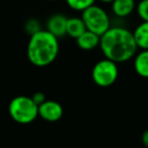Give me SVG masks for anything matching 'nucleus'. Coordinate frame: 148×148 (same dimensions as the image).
Wrapping results in <instances>:
<instances>
[{
    "instance_id": "nucleus-17",
    "label": "nucleus",
    "mask_w": 148,
    "mask_h": 148,
    "mask_svg": "<svg viewBox=\"0 0 148 148\" xmlns=\"http://www.w3.org/2000/svg\"><path fill=\"white\" fill-rule=\"evenodd\" d=\"M141 140H142V143L143 145L145 146L146 148H148V130L143 132L142 134V137H141Z\"/></svg>"
},
{
    "instance_id": "nucleus-9",
    "label": "nucleus",
    "mask_w": 148,
    "mask_h": 148,
    "mask_svg": "<svg viewBox=\"0 0 148 148\" xmlns=\"http://www.w3.org/2000/svg\"><path fill=\"white\" fill-rule=\"evenodd\" d=\"M101 37L92 32L85 31L79 38L76 39V44L78 48L83 51H91L95 48L99 47Z\"/></svg>"
},
{
    "instance_id": "nucleus-6",
    "label": "nucleus",
    "mask_w": 148,
    "mask_h": 148,
    "mask_svg": "<svg viewBox=\"0 0 148 148\" xmlns=\"http://www.w3.org/2000/svg\"><path fill=\"white\" fill-rule=\"evenodd\" d=\"M63 107L58 101L47 99L39 106V116L47 122H57L63 116Z\"/></svg>"
},
{
    "instance_id": "nucleus-19",
    "label": "nucleus",
    "mask_w": 148,
    "mask_h": 148,
    "mask_svg": "<svg viewBox=\"0 0 148 148\" xmlns=\"http://www.w3.org/2000/svg\"><path fill=\"white\" fill-rule=\"evenodd\" d=\"M47 1H57V0H47Z\"/></svg>"
},
{
    "instance_id": "nucleus-2",
    "label": "nucleus",
    "mask_w": 148,
    "mask_h": 148,
    "mask_svg": "<svg viewBox=\"0 0 148 148\" xmlns=\"http://www.w3.org/2000/svg\"><path fill=\"white\" fill-rule=\"evenodd\" d=\"M59 50V39L47 29H41L29 37L27 57L36 67H46L55 61Z\"/></svg>"
},
{
    "instance_id": "nucleus-15",
    "label": "nucleus",
    "mask_w": 148,
    "mask_h": 148,
    "mask_svg": "<svg viewBox=\"0 0 148 148\" xmlns=\"http://www.w3.org/2000/svg\"><path fill=\"white\" fill-rule=\"evenodd\" d=\"M25 31L27 32V34L29 35V37L42 29L41 27H40V23H38V21H36V19H34V18L29 19V21L25 23Z\"/></svg>"
},
{
    "instance_id": "nucleus-11",
    "label": "nucleus",
    "mask_w": 148,
    "mask_h": 148,
    "mask_svg": "<svg viewBox=\"0 0 148 148\" xmlns=\"http://www.w3.org/2000/svg\"><path fill=\"white\" fill-rule=\"evenodd\" d=\"M134 69L140 77L148 78V50H141L135 55Z\"/></svg>"
},
{
    "instance_id": "nucleus-16",
    "label": "nucleus",
    "mask_w": 148,
    "mask_h": 148,
    "mask_svg": "<svg viewBox=\"0 0 148 148\" xmlns=\"http://www.w3.org/2000/svg\"><path fill=\"white\" fill-rule=\"evenodd\" d=\"M32 99H33V101H35L36 105L39 107V106H41L42 103H44L46 101H47V99H46V95H44L42 91H38V92L34 93V95L32 97Z\"/></svg>"
},
{
    "instance_id": "nucleus-13",
    "label": "nucleus",
    "mask_w": 148,
    "mask_h": 148,
    "mask_svg": "<svg viewBox=\"0 0 148 148\" xmlns=\"http://www.w3.org/2000/svg\"><path fill=\"white\" fill-rule=\"evenodd\" d=\"M65 1L71 9L82 12L83 10L95 4L97 0H65Z\"/></svg>"
},
{
    "instance_id": "nucleus-8",
    "label": "nucleus",
    "mask_w": 148,
    "mask_h": 148,
    "mask_svg": "<svg viewBox=\"0 0 148 148\" xmlns=\"http://www.w3.org/2000/svg\"><path fill=\"white\" fill-rule=\"evenodd\" d=\"M112 4V11L117 17H127L136 10L135 0H114Z\"/></svg>"
},
{
    "instance_id": "nucleus-12",
    "label": "nucleus",
    "mask_w": 148,
    "mask_h": 148,
    "mask_svg": "<svg viewBox=\"0 0 148 148\" xmlns=\"http://www.w3.org/2000/svg\"><path fill=\"white\" fill-rule=\"evenodd\" d=\"M138 49L148 50V21H142L133 32Z\"/></svg>"
},
{
    "instance_id": "nucleus-3",
    "label": "nucleus",
    "mask_w": 148,
    "mask_h": 148,
    "mask_svg": "<svg viewBox=\"0 0 148 148\" xmlns=\"http://www.w3.org/2000/svg\"><path fill=\"white\" fill-rule=\"evenodd\" d=\"M8 113L14 122L21 125H27L39 117V107L31 97L18 95L10 101Z\"/></svg>"
},
{
    "instance_id": "nucleus-10",
    "label": "nucleus",
    "mask_w": 148,
    "mask_h": 148,
    "mask_svg": "<svg viewBox=\"0 0 148 148\" xmlns=\"http://www.w3.org/2000/svg\"><path fill=\"white\" fill-rule=\"evenodd\" d=\"M86 29L84 23L81 17H68L66 25V36L76 40Z\"/></svg>"
},
{
    "instance_id": "nucleus-7",
    "label": "nucleus",
    "mask_w": 148,
    "mask_h": 148,
    "mask_svg": "<svg viewBox=\"0 0 148 148\" xmlns=\"http://www.w3.org/2000/svg\"><path fill=\"white\" fill-rule=\"evenodd\" d=\"M67 19L62 13H55L51 15L47 21V31L54 35L55 37L62 38L66 36V25H67Z\"/></svg>"
},
{
    "instance_id": "nucleus-5",
    "label": "nucleus",
    "mask_w": 148,
    "mask_h": 148,
    "mask_svg": "<svg viewBox=\"0 0 148 148\" xmlns=\"http://www.w3.org/2000/svg\"><path fill=\"white\" fill-rule=\"evenodd\" d=\"M119 76L118 63L110 59H101L93 65L91 70L92 81L99 87H109L117 81Z\"/></svg>"
},
{
    "instance_id": "nucleus-4",
    "label": "nucleus",
    "mask_w": 148,
    "mask_h": 148,
    "mask_svg": "<svg viewBox=\"0 0 148 148\" xmlns=\"http://www.w3.org/2000/svg\"><path fill=\"white\" fill-rule=\"evenodd\" d=\"M81 18L84 23L86 29L103 36L111 27V19L108 12L99 5H91L81 12Z\"/></svg>"
},
{
    "instance_id": "nucleus-14",
    "label": "nucleus",
    "mask_w": 148,
    "mask_h": 148,
    "mask_svg": "<svg viewBox=\"0 0 148 148\" xmlns=\"http://www.w3.org/2000/svg\"><path fill=\"white\" fill-rule=\"evenodd\" d=\"M136 11L142 21H148V0H140L136 5Z\"/></svg>"
},
{
    "instance_id": "nucleus-18",
    "label": "nucleus",
    "mask_w": 148,
    "mask_h": 148,
    "mask_svg": "<svg viewBox=\"0 0 148 148\" xmlns=\"http://www.w3.org/2000/svg\"><path fill=\"white\" fill-rule=\"evenodd\" d=\"M99 1H101V2H103V3H112L114 0H99Z\"/></svg>"
},
{
    "instance_id": "nucleus-1",
    "label": "nucleus",
    "mask_w": 148,
    "mask_h": 148,
    "mask_svg": "<svg viewBox=\"0 0 148 148\" xmlns=\"http://www.w3.org/2000/svg\"><path fill=\"white\" fill-rule=\"evenodd\" d=\"M99 49L105 58L116 63L129 61L138 51L133 32L123 27H111L101 36Z\"/></svg>"
}]
</instances>
